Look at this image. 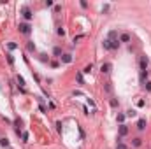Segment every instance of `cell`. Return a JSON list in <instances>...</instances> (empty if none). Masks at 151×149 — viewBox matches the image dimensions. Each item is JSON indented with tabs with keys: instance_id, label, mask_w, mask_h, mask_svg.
Listing matches in <instances>:
<instances>
[{
	"instance_id": "cell-1",
	"label": "cell",
	"mask_w": 151,
	"mask_h": 149,
	"mask_svg": "<svg viewBox=\"0 0 151 149\" xmlns=\"http://www.w3.org/2000/svg\"><path fill=\"white\" fill-rule=\"evenodd\" d=\"M102 46H104V49L114 51V49H118V46H119V42H118V40H111V39H105V40L102 42Z\"/></svg>"
},
{
	"instance_id": "cell-2",
	"label": "cell",
	"mask_w": 151,
	"mask_h": 149,
	"mask_svg": "<svg viewBox=\"0 0 151 149\" xmlns=\"http://www.w3.org/2000/svg\"><path fill=\"white\" fill-rule=\"evenodd\" d=\"M18 28H19V32L23 35H30V33H32V26H30L28 23H19Z\"/></svg>"
},
{
	"instance_id": "cell-3",
	"label": "cell",
	"mask_w": 151,
	"mask_h": 149,
	"mask_svg": "<svg viewBox=\"0 0 151 149\" xmlns=\"http://www.w3.org/2000/svg\"><path fill=\"white\" fill-rule=\"evenodd\" d=\"M21 14H23V18L25 19H32V16H34V14H32V11H30V7H23V9H21Z\"/></svg>"
},
{
	"instance_id": "cell-4",
	"label": "cell",
	"mask_w": 151,
	"mask_h": 149,
	"mask_svg": "<svg viewBox=\"0 0 151 149\" xmlns=\"http://www.w3.org/2000/svg\"><path fill=\"white\" fill-rule=\"evenodd\" d=\"M118 132H119V137H125L126 133H128V126H126V125H119Z\"/></svg>"
},
{
	"instance_id": "cell-5",
	"label": "cell",
	"mask_w": 151,
	"mask_h": 149,
	"mask_svg": "<svg viewBox=\"0 0 151 149\" xmlns=\"http://www.w3.org/2000/svg\"><path fill=\"white\" fill-rule=\"evenodd\" d=\"M141 70H148V58L141 56Z\"/></svg>"
},
{
	"instance_id": "cell-6",
	"label": "cell",
	"mask_w": 151,
	"mask_h": 149,
	"mask_svg": "<svg viewBox=\"0 0 151 149\" xmlns=\"http://www.w3.org/2000/svg\"><path fill=\"white\" fill-rule=\"evenodd\" d=\"M137 128H139L141 132H142V130L146 128V119H144V118H141L139 121H137Z\"/></svg>"
},
{
	"instance_id": "cell-7",
	"label": "cell",
	"mask_w": 151,
	"mask_h": 149,
	"mask_svg": "<svg viewBox=\"0 0 151 149\" xmlns=\"http://www.w3.org/2000/svg\"><path fill=\"white\" fill-rule=\"evenodd\" d=\"M119 42H130V33H121L119 35Z\"/></svg>"
},
{
	"instance_id": "cell-8",
	"label": "cell",
	"mask_w": 151,
	"mask_h": 149,
	"mask_svg": "<svg viewBox=\"0 0 151 149\" xmlns=\"http://www.w3.org/2000/svg\"><path fill=\"white\" fill-rule=\"evenodd\" d=\"M62 62H63V63H70V62H72V55H69V53L62 55Z\"/></svg>"
},
{
	"instance_id": "cell-9",
	"label": "cell",
	"mask_w": 151,
	"mask_h": 149,
	"mask_svg": "<svg viewBox=\"0 0 151 149\" xmlns=\"http://www.w3.org/2000/svg\"><path fill=\"white\" fill-rule=\"evenodd\" d=\"M16 83H18V86H19L21 89H23V88H25V79H23V77H21V76H18V77H16Z\"/></svg>"
},
{
	"instance_id": "cell-10",
	"label": "cell",
	"mask_w": 151,
	"mask_h": 149,
	"mask_svg": "<svg viewBox=\"0 0 151 149\" xmlns=\"http://www.w3.org/2000/svg\"><path fill=\"white\" fill-rule=\"evenodd\" d=\"M132 146H134V147H141V146H142V139H139V137L134 139V140H132Z\"/></svg>"
},
{
	"instance_id": "cell-11",
	"label": "cell",
	"mask_w": 151,
	"mask_h": 149,
	"mask_svg": "<svg viewBox=\"0 0 151 149\" xmlns=\"http://www.w3.org/2000/svg\"><path fill=\"white\" fill-rule=\"evenodd\" d=\"M100 70H102L104 74H107V72L111 70V63H104V65L100 67Z\"/></svg>"
},
{
	"instance_id": "cell-12",
	"label": "cell",
	"mask_w": 151,
	"mask_h": 149,
	"mask_svg": "<svg viewBox=\"0 0 151 149\" xmlns=\"http://www.w3.org/2000/svg\"><path fill=\"white\" fill-rule=\"evenodd\" d=\"M26 49L30 51V53H34V51H35V44H34V42H28V44H26Z\"/></svg>"
},
{
	"instance_id": "cell-13",
	"label": "cell",
	"mask_w": 151,
	"mask_h": 149,
	"mask_svg": "<svg viewBox=\"0 0 151 149\" xmlns=\"http://www.w3.org/2000/svg\"><path fill=\"white\" fill-rule=\"evenodd\" d=\"M53 55L58 56V58H62V49H60V47H55V49H53Z\"/></svg>"
},
{
	"instance_id": "cell-14",
	"label": "cell",
	"mask_w": 151,
	"mask_h": 149,
	"mask_svg": "<svg viewBox=\"0 0 151 149\" xmlns=\"http://www.w3.org/2000/svg\"><path fill=\"white\" fill-rule=\"evenodd\" d=\"M148 77V70H141V83H144Z\"/></svg>"
},
{
	"instance_id": "cell-15",
	"label": "cell",
	"mask_w": 151,
	"mask_h": 149,
	"mask_svg": "<svg viewBox=\"0 0 151 149\" xmlns=\"http://www.w3.org/2000/svg\"><path fill=\"white\" fill-rule=\"evenodd\" d=\"M0 146H2V147H9V140H7L5 137H4V139H0Z\"/></svg>"
},
{
	"instance_id": "cell-16",
	"label": "cell",
	"mask_w": 151,
	"mask_h": 149,
	"mask_svg": "<svg viewBox=\"0 0 151 149\" xmlns=\"http://www.w3.org/2000/svg\"><path fill=\"white\" fill-rule=\"evenodd\" d=\"M126 116H128V118H135V116H137V112H135L134 109H128V110H126Z\"/></svg>"
},
{
	"instance_id": "cell-17",
	"label": "cell",
	"mask_w": 151,
	"mask_h": 149,
	"mask_svg": "<svg viewBox=\"0 0 151 149\" xmlns=\"http://www.w3.org/2000/svg\"><path fill=\"white\" fill-rule=\"evenodd\" d=\"M114 37H118V33L114 32V30H111V32H109V37H107V39H111V40H114Z\"/></svg>"
},
{
	"instance_id": "cell-18",
	"label": "cell",
	"mask_w": 151,
	"mask_h": 149,
	"mask_svg": "<svg viewBox=\"0 0 151 149\" xmlns=\"http://www.w3.org/2000/svg\"><path fill=\"white\" fill-rule=\"evenodd\" d=\"M116 149H128V147H126V144H123L121 140H119V142H118V146H116Z\"/></svg>"
},
{
	"instance_id": "cell-19",
	"label": "cell",
	"mask_w": 151,
	"mask_h": 149,
	"mask_svg": "<svg viewBox=\"0 0 151 149\" xmlns=\"http://www.w3.org/2000/svg\"><path fill=\"white\" fill-rule=\"evenodd\" d=\"M116 119H118V123H121V125H123V121H125V114H118V118H116Z\"/></svg>"
},
{
	"instance_id": "cell-20",
	"label": "cell",
	"mask_w": 151,
	"mask_h": 149,
	"mask_svg": "<svg viewBox=\"0 0 151 149\" xmlns=\"http://www.w3.org/2000/svg\"><path fill=\"white\" fill-rule=\"evenodd\" d=\"M118 105H119L118 100H116V98H112V100H111V107H118Z\"/></svg>"
},
{
	"instance_id": "cell-21",
	"label": "cell",
	"mask_w": 151,
	"mask_h": 149,
	"mask_svg": "<svg viewBox=\"0 0 151 149\" xmlns=\"http://www.w3.org/2000/svg\"><path fill=\"white\" fill-rule=\"evenodd\" d=\"M7 47H9V49H16L18 46H16V44H14V42H9V44H7Z\"/></svg>"
},
{
	"instance_id": "cell-22",
	"label": "cell",
	"mask_w": 151,
	"mask_h": 149,
	"mask_svg": "<svg viewBox=\"0 0 151 149\" xmlns=\"http://www.w3.org/2000/svg\"><path fill=\"white\" fill-rule=\"evenodd\" d=\"M7 63H9V65H12V63H14V60H12V56H11V55H7Z\"/></svg>"
},
{
	"instance_id": "cell-23",
	"label": "cell",
	"mask_w": 151,
	"mask_h": 149,
	"mask_svg": "<svg viewBox=\"0 0 151 149\" xmlns=\"http://www.w3.org/2000/svg\"><path fill=\"white\" fill-rule=\"evenodd\" d=\"M92 69H93V67L88 65V67H84V70H83V72H84V74H90V70H92Z\"/></svg>"
},
{
	"instance_id": "cell-24",
	"label": "cell",
	"mask_w": 151,
	"mask_h": 149,
	"mask_svg": "<svg viewBox=\"0 0 151 149\" xmlns=\"http://www.w3.org/2000/svg\"><path fill=\"white\" fill-rule=\"evenodd\" d=\"M58 35L63 37V35H65V30H63V28H58Z\"/></svg>"
},
{
	"instance_id": "cell-25",
	"label": "cell",
	"mask_w": 151,
	"mask_h": 149,
	"mask_svg": "<svg viewBox=\"0 0 151 149\" xmlns=\"http://www.w3.org/2000/svg\"><path fill=\"white\" fill-rule=\"evenodd\" d=\"M51 67H53V69H58L60 63H58V62H51Z\"/></svg>"
},
{
	"instance_id": "cell-26",
	"label": "cell",
	"mask_w": 151,
	"mask_h": 149,
	"mask_svg": "<svg viewBox=\"0 0 151 149\" xmlns=\"http://www.w3.org/2000/svg\"><path fill=\"white\" fill-rule=\"evenodd\" d=\"M77 81H79V83L83 84V83H84V81H83V74H77Z\"/></svg>"
},
{
	"instance_id": "cell-27",
	"label": "cell",
	"mask_w": 151,
	"mask_h": 149,
	"mask_svg": "<svg viewBox=\"0 0 151 149\" xmlns=\"http://www.w3.org/2000/svg\"><path fill=\"white\" fill-rule=\"evenodd\" d=\"M21 137H23V140L26 142V140H28V133H26V132H25V133H21Z\"/></svg>"
},
{
	"instance_id": "cell-28",
	"label": "cell",
	"mask_w": 151,
	"mask_h": 149,
	"mask_svg": "<svg viewBox=\"0 0 151 149\" xmlns=\"http://www.w3.org/2000/svg\"><path fill=\"white\" fill-rule=\"evenodd\" d=\"M137 107H144V100H139L137 102Z\"/></svg>"
},
{
	"instance_id": "cell-29",
	"label": "cell",
	"mask_w": 151,
	"mask_h": 149,
	"mask_svg": "<svg viewBox=\"0 0 151 149\" xmlns=\"http://www.w3.org/2000/svg\"><path fill=\"white\" fill-rule=\"evenodd\" d=\"M56 130H58V132H62V123H60V121L56 123Z\"/></svg>"
},
{
	"instance_id": "cell-30",
	"label": "cell",
	"mask_w": 151,
	"mask_h": 149,
	"mask_svg": "<svg viewBox=\"0 0 151 149\" xmlns=\"http://www.w3.org/2000/svg\"><path fill=\"white\" fill-rule=\"evenodd\" d=\"M144 86H146V89H148V91H151V83H146Z\"/></svg>"
}]
</instances>
